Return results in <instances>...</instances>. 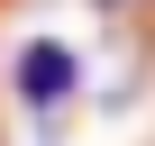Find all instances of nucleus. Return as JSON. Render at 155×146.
I'll use <instances>...</instances> for the list:
<instances>
[{"label": "nucleus", "mask_w": 155, "mask_h": 146, "mask_svg": "<svg viewBox=\"0 0 155 146\" xmlns=\"http://www.w3.org/2000/svg\"><path fill=\"white\" fill-rule=\"evenodd\" d=\"M9 91H18L28 119H55L73 91H82V55H73L64 37H28V46L9 55Z\"/></svg>", "instance_id": "obj_1"}]
</instances>
